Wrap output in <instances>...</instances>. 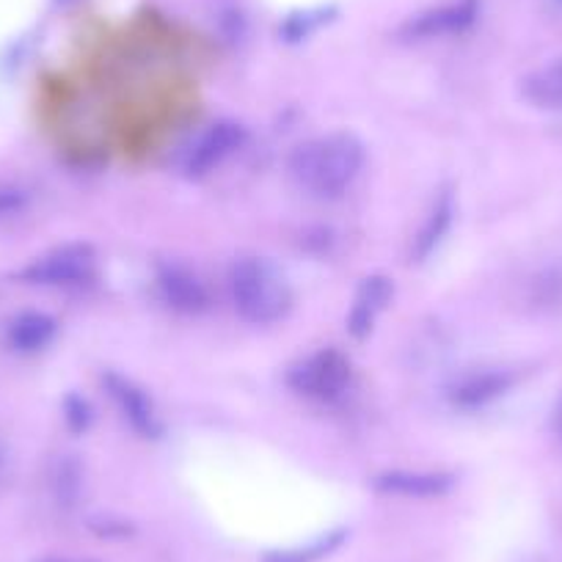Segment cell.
I'll use <instances>...</instances> for the list:
<instances>
[{
  "mask_svg": "<svg viewBox=\"0 0 562 562\" xmlns=\"http://www.w3.org/2000/svg\"><path fill=\"white\" fill-rule=\"evenodd\" d=\"M364 166V147L353 133H328L299 144L290 155V175L315 196H339Z\"/></svg>",
  "mask_w": 562,
  "mask_h": 562,
  "instance_id": "6da1fadb",
  "label": "cell"
},
{
  "mask_svg": "<svg viewBox=\"0 0 562 562\" xmlns=\"http://www.w3.org/2000/svg\"><path fill=\"white\" fill-rule=\"evenodd\" d=\"M229 295L237 315L254 326L281 321L293 306V293H290L284 276L273 265L257 257H246L232 265Z\"/></svg>",
  "mask_w": 562,
  "mask_h": 562,
  "instance_id": "7a4b0ae2",
  "label": "cell"
},
{
  "mask_svg": "<svg viewBox=\"0 0 562 562\" xmlns=\"http://www.w3.org/2000/svg\"><path fill=\"white\" fill-rule=\"evenodd\" d=\"M353 378V367L345 353L334 348H323L306 356L299 364L290 367L288 383L301 397L317 400V403H334L342 397Z\"/></svg>",
  "mask_w": 562,
  "mask_h": 562,
  "instance_id": "3957f363",
  "label": "cell"
},
{
  "mask_svg": "<svg viewBox=\"0 0 562 562\" xmlns=\"http://www.w3.org/2000/svg\"><path fill=\"white\" fill-rule=\"evenodd\" d=\"M94 248L86 246V243H67V246H58L42 257L31 259L20 270V279L25 284H34V288H78V284L94 279Z\"/></svg>",
  "mask_w": 562,
  "mask_h": 562,
  "instance_id": "277c9868",
  "label": "cell"
},
{
  "mask_svg": "<svg viewBox=\"0 0 562 562\" xmlns=\"http://www.w3.org/2000/svg\"><path fill=\"white\" fill-rule=\"evenodd\" d=\"M102 386L111 394L113 405H116L119 414L124 416V422L135 434L144 436V439H158L164 434V422H160L158 408H155L153 397L138 383H133L124 375H116V372H105Z\"/></svg>",
  "mask_w": 562,
  "mask_h": 562,
  "instance_id": "5b68a950",
  "label": "cell"
},
{
  "mask_svg": "<svg viewBox=\"0 0 562 562\" xmlns=\"http://www.w3.org/2000/svg\"><path fill=\"white\" fill-rule=\"evenodd\" d=\"M246 144V127L237 122H215L199 135L193 149L186 158L188 177H204L218 169L224 160H229L237 149Z\"/></svg>",
  "mask_w": 562,
  "mask_h": 562,
  "instance_id": "8992f818",
  "label": "cell"
},
{
  "mask_svg": "<svg viewBox=\"0 0 562 562\" xmlns=\"http://www.w3.org/2000/svg\"><path fill=\"white\" fill-rule=\"evenodd\" d=\"M480 14V0H452L441 7L416 14L403 25V36L408 40H439V36L463 34L472 29Z\"/></svg>",
  "mask_w": 562,
  "mask_h": 562,
  "instance_id": "52a82bcc",
  "label": "cell"
},
{
  "mask_svg": "<svg viewBox=\"0 0 562 562\" xmlns=\"http://www.w3.org/2000/svg\"><path fill=\"white\" fill-rule=\"evenodd\" d=\"M158 295L169 310L180 315H199L210 306V293L204 281L193 270L180 265H166L158 273Z\"/></svg>",
  "mask_w": 562,
  "mask_h": 562,
  "instance_id": "ba28073f",
  "label": "cell"
},
{
  "mask_svg": "<svg viewBox=\"0 0 562 562\" xmlns=\"http://www.w3.org/2000/svg\"><path fill=\"white\" fill-rule=\"evenodd\" d=\"M372 485L386 496L434 499V496H445L452 488V477L445 472H405V469H394V472L378 474Z\"/></svg>",
  "mask_w": 562,
  "mask_h": 562,
  "instance_id": "9c48e42d",
  "label": "cell"
},
{
  "mask_svg": "<svg viewBox=\"0 0 562 562\" xmlns=\"http://www.w3.org/2000/svg\"><path fill=\"white\" fill-rule=\"evenodd\" d=\"M392 281L386 276H370V279L361 281L359 293H356L353 306L348 312V331L356 339L370 337L372 328H375L378 315L386 310V304L392 301Z\"/></svg>",
  "mask_w": 562,
  "mask_h": 562,
  "instance_id": "30bf717a",
  "label": "cell"
},
{
  "mask_svg": "<svg viewBox=\"0 0 562 562\" xmlns=\"http://www.w3.org/2000/svg\"><path fill=\"white\" fill-rule=\"evenodd\" d=\"M516 383V375L507 370H483L472 372V375H463L456 386L450 389V400L458 408H483V405L494 403L496 397L507 392V389Z\"/></svg>",
  "mask_w": 562,
  "mask_h": 562,
  "instance_id": "8fae6325",
  "label": "cell"
},
{
  "mask_svg": "<svg viewBox=\"0 0 562 562\" xmlns=\"http://www.w3.org/2000/svg\"><path fill=\"white\" fill-rule=\"evenodd\" d=\"M452 215H456V196H452V191H441L436 196L434 207L425 215V224L416 232L414 246H411V262H425L441 246V240H445L452 226Z\"/></svg>",
  "mask_w": 562,
  "mask_h": 562,
  "instance_id": "7c38bea8",
  "label": "cell"
},
{
  "mask_svg": "<svg viewBox=\"0 0 562 562\" xmlns=\"http://www.w3.org/2000/svg\"><path fill=\"white\" fill-rule=\"evenodd\" d=\"M56 321L45 312H23L7 328L9 348L18 353H40L56 339Z\"/></svg>",
  "mask_w": 562,
  "mask_h": 562,
  "instance_id": "4fadbf2b",
  "label": "cell"
},
{
  "mask_svg": "<svg viewBox=\"0 0 562 562\" xmlns=\"http://www.w3.org/2000/svg\"><path fill=\"white\" fill-rule=\"evenodd\" d=\"M524 97L546 111H562V61L549 64L524 80Z\"/></svg>",
  "mask_w": 562,
  "mask_h": 562,
  "instance_id": "5bb4252c",
  "label": "cell"
},
{
  "mask_svg": "<svg viewBox=\"0 0 562 562\" xmlns=\"http://www.w3.org/2000/svg\"><path fill=\"white\" fill-rule=\"evenodd\" d=\"M326 20H328L326 9H317V12L293 14V18L284 23V36H288L290 42H299V40H304V36H310L315 29H321Z\"/></svg>",
  "mask_w": 562,
  "mask_h": 562,
  "instance_id": "9a60e30c",
  "label": "cell"
},
{
  "mask_svg": "<svg viewBox=\"0 0 562 562\" xmlns=\"http://www.w3.org/2000/svg\"><path fill=\"white\" fill-rule=\"evenodd\" d=\"M64 414H67V425L75 430V434L89 428L91 408L83 397H75V394L72 397H67V403H64Z\"/></svg>",
  "mask_w": 562,
  "mask_h": 562,
  "instance_id": "2e32d148",
  "label": "cell"
},
{
  "mask_svg": "<svg viewBox=\"0 0 562 562\" xmlns=\"http://www.w3.org/2000/svg\"><path fill=\"white\" fill-rule=\"evenodd\" d=\"M331 543H337V538L328 540L326 546H310V549H304V551H284V554H270L268 562H312V560H317L323 551H328V546H331Z\"/></svg>",
  "mask_w": 562,
  "mask_h": 562,
  "instance_id": "e0dca14e",
  "label": "cell"
},
{
  "mask_svg": "<svg viewBox=\"0 0 562 562\" xmlns=\"http://www.w3.org/2000/svg\"><path fill=\"white\" fill-rule=\"evenodd\" d=\"M25 204V193L18 188H0V215L14 213Z\"/></svg>",
  "mask_w": 562,
  "mask_h": 562,
  "instance_id": "ac0fdd59",
  "label": "cell"
},
{
  "mask_svg": "<svg viewBox=\"0 0 562 562\" xmlns=\"http://www.w3.org/2000/svg\"><path fill=\"white\" fill-rule=\"evenodd\" d=\"M554 428L562 439V394H560V400H557V408H554Z\"/></svg>",
  "mask_w": 562,
  "mask_h": 562,
  "instance_id": "d6986e66",
  "label": "cell"
},
{
  "mask_svg": "<svg viewBox=\"0 0 562 562\" xmlns=\"http://www.w3.org/2000/svg\"><path fill=\"white\" fill-rule=\"evenodd\" d=\"M557 3H560V7H562V0H557Z\"/></svg>",
  "mask_w": 562,
  "mask_h": 562,
  "instance_id": "ffe728a7",
  "label": "cell"
}]
</instances>
